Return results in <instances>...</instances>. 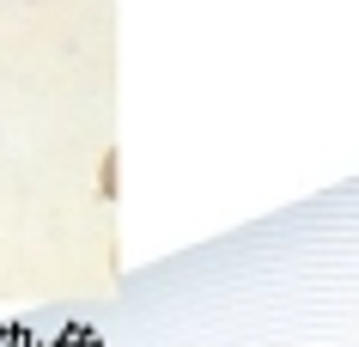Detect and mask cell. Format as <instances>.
Masks as SVG:
<instances>
[{
	"instance_id": "cell-1",
	"label": "cell",
	"mask_w": 359,
	"mask_h": 347,
	"mask_svg": "<svg viewBox=\"0 0 359 347\" xmlns=\"http://www.w3.org/2000/svg\"><path fill=\"white\" fill-rule=\"evenodd\" d=\"M67 347H86V335H79V329H74V335H67Z\"/></svg>"
}]
</instances>
